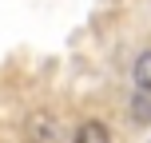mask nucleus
I'll list each match as a JSON object with an SVG mask.
<instances>
[{
  "instance_id": "nucleus-2",
  "label": "nucleus",
  "mask_w": 151,
  "mask_h": 143,
  "mask_svg": "<svg viewBox=\"0 0 151 143\" xmlns=\"http://www.w3.org/2000/svg\"><path fill=\"white\" fill-rule=\"evenodd\" d=\"M72 143H115V135L104 119H80L72 131Z\"/></svg>"
},
{
  "instance_id": "nucleus-4",
  "label": "nucleus",
  "mask_w": 151,
  "mask_h": 143,
  "mask_svg": "<svg viewBox=\"0 0 151 143\" xmlns=\"http://www.w3.org/2000/svg\"><path fill=\"white\" fill-rule=\"evenodd\" d=\"M131 119L135 123H151V91H135V96H131Z\"/></svg>"
},
{
  "instance_id": "nucleus-1",
  "label": "nucleus",
  "mask_w": 151,
  "mask_h": 143,
  "mask_svg": "<svg viewBox=\"0 0 151 143\" xmlns=\"http://www.w3.org/2000/svg\"><path fill=\"white\" fill-rule=\"evenodd\" d=\"M24 139L28 143H56L60 139V119H56V111H48V107L28 111V119H24Z\"/></svg>"
},
{
  "instance_id": "nucleus-3",
  "label": "nucleus",
  "mask_w": 151,
  "mask_h": 143,
  "mask_svg": "<svg viewBox=\"0 0 151 143\" xmlns=\"http://www.w3.org/2000/svg\"><path fill=\"white\" fill-rule=\"evenodd\" d=\"M131 80H135V91H151V48H143V52L135 56Z\"/></svg>"
}]
</instances>
